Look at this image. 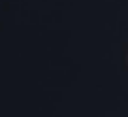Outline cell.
I'll return each instance as SVG.
<instances>
[]
</instances>
